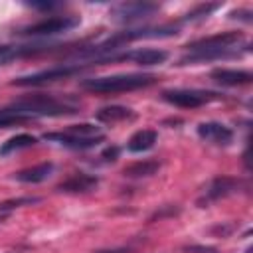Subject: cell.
Instances as JSON below:
<instances>
[{"label": "cell", "instance_id": "cell-27", "mask_svg": "<svg viewBox=\"0 0 253 253\" xmlns=\"http://www.w3.org/2000/svg\"><path fill=\"white\" fill-rule=\"evenodd\" d=\"M182 251L184 253H217L215 247H208V245H186Z\"/></svg>", "mask_w": 253, "mask_h": 253}, {"label": "cell", "instance_id": "cell-16", "mask_svg": "<svg viewBox=\"0 0 253 253\" xmlns=\"http://www.w3.org/2000/svg\"><path fill=\"white\" fill-rule=\"evenodd\" d=\"M53 162H42V164H36L32 168H26V170H20L14 174V180L18 182H24V184H40L43 180H47L53 172Z\"/></svg>", "mask_w": 253, "mask_h": 253}, {"label": "cell", "instance_id": "cell-6", "mask_svg": "<svg viewBox=\"0 0 253 253\" xmlns=\"http://www.w3.org/2000/svg\"><path fill=\"white\" fill-rule=\"evenodd\" d=\"M162 101L180 107V109H198L206 103L217 101L221 95L215 91H204V89H166L162 91Z\"/></svg>", "mask_w": 253, "mask_h": 253}, {"label": "cell", "instance_id": "cell-5", "mask_svg": "<svg viewBox=\"0 0 253 253\" xmlns=\"http://www.w3.org/2000/svg\"><path fill=\"white\" fill-rule=\"evenodd\" d=\"M160 10V4L148 0H134V2H119L113 4L109 10V18L119 24H130L138 20H146Z\"/></svg>", "mask_w": 253, "mask_h": 253}, {"label": "cell", "instance_id": "cell-2", "mask_svg": "<svg viewBox=\"0 0 253 253\" xmlns=\"http://www.w3.org/2000/svg\"><path fill=\"white\" fill-rule=\"evenodd\" d=\"M158 81L156 75L152 73H121V75H105V77H87L81 79V89L89 93H126V91H136L150 87Z\"/></svg>", "mask_w": 253, "mask_h": 253}, {"label": "cell", "instance_id": "cell-11", "mask_svg": "<svg viewBox=\"0 0 253 253\" xmlns=\"http://www.w3.org/2000/svg\"><path fill=\"white\" fill-rule=\"evenodd\" d=\"M196 132L202 140L217 144V146H227L233 142V130L221 123L215 121H208V123H200L196 126Z\"/></svg>", "mask_w": 253, "mask_h": 253}, {"label": "cell", "instance_id": "cell-9", "mask_svg": "<svg viewBox=\"0 0 253 253\" xmlns=\"http://www.w3.org/2000/svg\"><path fill=\"white\" fill-rule=\"evenodd\" d=\"M168 59L166 49H154V47H140V49H128L123 53H113L105 57V63L109 61H132L136 65H160Z\"/></svg>", "mask_w": 253, "mask_h": 253}, {"label": "cell", "instance_id": "cell-14", "mask_svg": "<svg viewBox=\"0 0 253 253\" xmlns=\"http://www.w3.org/2000/svg\"><path fill=\"white\" fill-rule=\"evenodd\" d=\"M211 81L223 85V87H241L249 85L253 81V73L247 69H229V67H217L210 73Z\"/></svg>", "mask_w": 253, "mask_h": 253}, {"label": "cell", "instance_id": "cell-12", "mask_svg": "<svg viewBox=\"0 0 253 253\" xmlns=\"http://www.w3.org/2000/svg\"><path fill=\"white\" fill-rule=\"evenodd\" d=\"M53 45H45V43H24V45H0V63H8L12 59L18 57H36L42 53H51Z\"/></svg>", "mask_w": 253, "mask_h": 253}, {"label": "cell", "instance_id": "cell-28", "mask_svg": "<svg viewBox=\"0 0 253 253\" xmlns=\"http://www.w3.org/2000/svg\"><path fill=\"white\" fill-rule=\"evenodd\" d=\"M251 16H253V12H251V10H233V12H229V18H231V20L251 22Z\"/></svg>", "mask_w": 253, "mask_h": 253}, {"label": "cell", "instance_id": "cell-1", "mask_svg": "<svg viewBox=\"0 0 253 253\" xmlns=\"http://www.w3.org/2000/svg\"><path fill=\"white\" fill-rule=\"evenodd\" d=\"M8 107L14 111L26 115L30 121L38 117H67L79 113V103L71 97H55L47 93H38V95H28L12 101Z\"/></svg>", "mask_w": 253, "mask_h": 253}, {"label": "cell", "instance_id": "cell-25", "mask_svg": "<svg viewBox=\"0 0 253 253\" xmlns=\"http://www.w3.org/2000/svg\"><path fill=\"white\" fill-rule=\"evenodd\" d=\"M26 6H30L34 10H55V8L63 6V2H26Z\"/></svg>", "mask_w": 253, "mask_h": 253}, {"label": "cell", "instance_id": "cell-21", "mask_svg": "<svg viewBox=\"0 0 253 253\" xmlns=\"http://www.w3.org/2000/svg\"><path fill=\"white\" fill-rule=\"evenodd\" d=\"M40 198L36 196H24V198H12V200H6V202H0V219L8 217L14 210L22 208V206H30V204H38Z\"/></svg>", "mask_w": 253, "mask_h": 253}, {"label": "cell", "instance_id": "cell-19", "mask_svg": "<svg viewBox=\"0 0 253 253\" xmlns=\"http://www.w3.org/2000/svg\"><path fill=\"white\" fill-rule=\"evenodd\" d=\"M38 142V138L34 134H28V132H22V134H16L12 138H8L6 142L0 144V156H8V154H14L18 150H24V148H30Z\"/></svg>", "mask_w": 253, "mask_h": 253}, {"label": "cell", "instance_id": "cell-29", "mask_svg": "<svg viewBox=\"0 0 253 253\" xmlns=\"http://www.w3.org/2000/svg\"><path fill=\"white\" fill-rule=\"evenodd\" d=\"M235 227H237L235 223H229V225H217V227H213V231H215V233H221V237H225V235H229Z\"/></svg>", "mask_w": 253, "mask_h": 253}, {"label": "cell", "instance_id": "cell-7", "mask_svg": "<svg viewBox=\"0 0 253 253\" xmlns=\"http://www.w3.org/2000/svg\"><path fill=\"white\" fill-rule=\"evenodd\" d=\"M243 186H245V182L241 178H235V176H215L208 184V188L204 190L202 198L198 200V206L200 208H206L211 202H217L221 198H227L231 194H237Z\"/></svg>", "mask_w": 253, "mask_h": 253}, {"label": "cell", "instance_id": "cell-4", "mask_svg": "<svg viewBox=\"0 0 253 253\" xmlns=\"http://www.w3.org/2000/svg\"><path fill=\"white\" fill-rule=\"evenodd\" d=\"M81 24L79 16L67 14V16H51V18H43L36 24H30L22 30H18V36L24 38H49V36H57V34H65L71 32L73 28H77Z\"/></svg>", "mask_w": 253, "mask_h": 253}, {"label": "cell", "instance_id": "cell-26", "mask_svg": "<svg viewBox=\"0 0 253 253\" xmlns=\"http://www.w3.org/2000/svg\"><path fill=\"white\" fill-rule=\"evenodd\" d=\"M119 154H121V148H119V146H107V148L103 150L101 158H103L105 162H115V160L119 158Z\"/></svg>", "mask_w": 253, "mask_h": 253}, {"label": "cell", "instance_id": "cell-17", "mask_svg": "<svg viewBox=\"0 0 253 253\" xmlns=\"http://www.w3.org/2000/svg\"><path fill=\"white\" fill-rule=\"evenodd\" d=\"M156 140H158V132L154 128H140L128 138L126 148L128 152H146L156 144Z\"/></svg>", "mask_w": 253, "mask_h": 253}, {"label": "cell", "instance_id": "cell-23", "mask_svg": "<svg viewBox=\"0 0 253 253\" xmlns=\"http://www.w3.org/2000/svg\"><path fill=\"white\" fill-rule=\"evenodd\" d=\"M67 132H71V134H77V136H85V138H89V136H99V134H103L99 126H95V125H89V123H81V125H71V126L67 128Z\"/></svg>", "mask_w": 253, "mask_h": 253}, {"label": "cell", "instance_id": "cell-18", "mask_svg": "<svg viewBox=\"0 0 253 253\" xmlns=\"http://www.w3.org/2000/svg\"><path fill=\"white\" fill-rule=\"evenodd\" d=\"M158 170H160V162L146 158V160H136V162L125 166L123 174L126 178H148V176H154Z\"/></svg>", "mask_w": 253, "mask_h": 253}, {"label": "cell", "instance_id": "cell-13", "mask_svg": "<svg viewBox=\"0 0 253 253\" xmlns=\"http://www.w3.org/2000/svg\"><path fill=\"white\" fill-rule=\"evenodd\" d=\"M97 186H99V176L87 174V172H77V174H71L69 178H65L63 182H59L57 190L65 192V194H85V192L95 190Z\"/></svg>", "mask_w": 253, "mask_h": 253}, {"label": "cell", "instance_id": "cell-30", "mask_svg": "<svg viewBox=\"0 0 253 253\" xmlns=\"http://www.w3.org/2000/svg\"><path fill=\"white\" fill-rule=\"evenodd\" d=\"M130 249L128 247H119V249H99L95 253H128Z\"/></svg>", "mask_w": 253, "mask_h": 253}, {"label": "cell", "instance_id": "cell-22", "mask_svg": "<svg viewBox=\"0 0 253 253\" xmlns=\"http://www.w3.org/2000/svg\"><path fill=\"white\" fill-rule=\"evenodd\" d=\"M30 119L18 111H14L12 107H4L0 109V128H10L14 125H22V123H28Z\"/></svg>", "mask_w": 253, "mask_h": 253}, {"label": "cell", "instance_id": "cell-31", "mask_svg": "<svg viewBox=\"0 0 253 253\" xmlns=\"http://www.w3.org/2000/svg\"><path fill=\"white\" fill-rule=\"evenodd\" d=\"M245 253H253V249H247V251H245Z\"/></svg>", "mask_w": 253, "mask_h": 253}, {"label": "cell", "instance_id": "cell-24", "mask_svg": "<svg viewBox=\"0 0 253 253\" xmlns=\"http://www.w3.org/2000/svg\"><path fill=\"white\" fill-rule=\"evenodd\" d=\"M178 213H180V208L168 204V206H162L160 210H156V211L150 215V221H156V219H162V217H172V215H178Z\"/></svg>", "mask_w": 253, "mask_h": 253}, {"label": "cell", "instance_id": "cell-10", "mask_svg": "<svg viewBox=\"0 0 253 253\" xmlns=\"http://www.w3.org/2000/svg\"><path fill=\"white\" fill-rule=\"evenodd\" d=\"M43 140L47 142H55L59 146H65V148H71V150H89V148H95L97 144H101L105 140V134H99V136H77V134H71V132H45L43 134Z\"/></svg>", "mask_w": 253, "mask_h": 253}, {"label": "cell", "instance_id": "cell-8", "mask_svg": "<svg viewBox=\"0 0 253 253\" xmlns=\"http://www.w3.org/2000/svg\"><path fill=\"white\" fill-rule=\"evenodd\" d=\"M243 42L241 32H219L208 38H200L196 42H190L186 45V51H215V49H229V47H239Z\"/></svg>", "mask_w": 253, "mask_h": 253}, {"label": "cell", "instance_id": "cell-15", "mask_svg": "<svg viewBox=\"0 0 253 253\" xmlns=\"http://www.w3.org/2000/svg\"><path fill=\"white\" fill-rule=\"evenodd\" d=\"M95 119L99 123H107V125H115V123H123V121H134L136 113L128 107L123 105H111V107H103L95 113Z\"/></svg>", "mask_w": 253, "mask_h": 253}, {"label": "cell", "instance_id": "cell-3", "mask_svg": "<svg viewBox=\"0 0 253 253\" xmlns=\"http://www.w3.org/2000/svg\"><path fill=\"white\" fill-rule=\"evenodd\" d=\"M89 67H95L91 61H81V63H59V65H53L49 69H42V71H36V73H30V75H22L18 79L12 81L14 87H40V85H47V83H55L59 79H67V77H73V75H79L81 71L89 69Z\"/></svg>", "mask_w": 253, "mask_h": 253}, {"label": "cell", "instance_id": "cell-20", "mask_svg": "<svg viewBox=\"0 0 253 253\" xmlns=\"http://www.w3.org/2000/svg\"><path fill=\"white\" fill-rule=\"evenodd\" d=\"M219 8H221V4H219V2L198 4L196 8H192V10L182 18V22H200V20H206L211 12H215V10H219Z\"/></svg>", "mask_w": 253, "mask_h": 253}]
</instances>
